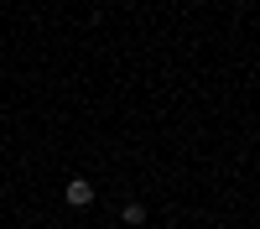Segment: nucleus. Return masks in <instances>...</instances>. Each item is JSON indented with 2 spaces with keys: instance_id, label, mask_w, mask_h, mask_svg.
<instances>
[{
  "instance_id": "f257e3e1",
  "label": "nucleus",
  "mask_w": 260,
  "mask_h": 229,
  "mask_svg": "<svg viewBox=\"0 0 260 229\" xmlns=\"http://www.w3.org/2000/svg\"><path fill=\"white\" fill-rule=\"evenodd\" d=\"M68 203H73V208H89V203H94V187L83 182V177H73V182H68Z\"/></svg>"
}]
</instances>
